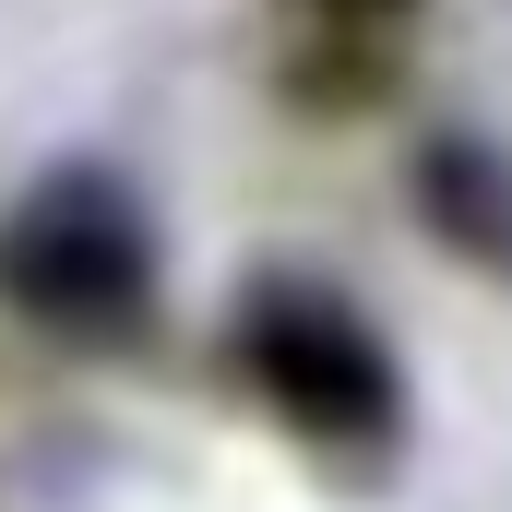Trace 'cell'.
<instances>
[{
	"label": "cell",
	"mask_w": 512,
	"mask_h": 512,
	"mask_svg": "<svg viewBox=\"0 0 512 512\" xmlns=\"http://www.w3.org/2000/svg\"><path fill=\"white\" fill-rule=\"evenodd\" d=\"M417 203H429V227H441L453 251H477L489 274H512V167L477 131H441V143L417 155Z\"/></svg>",
	"instance_id": "3957f363"
},
{
	"label": "cell",
	"mask_w": 512,
	"mask_h": 512,
	"mask_svg": "<svg viewBox=\"0 0 512 512\" xmlns=\"http://www.w3.org/2000/svg\"><path fill=\"white\" fill-rule=\"evenodd\" d=\"M0 298L60 346H131L155 322V251L108 179H48L0 227Z\"/></svg>",
	"instance_id": "6da1fadb"
},
{
	"label": "cell",
	"mask_w": 512,
	"mask_h": 512,
	"mask_svg": "<svg viewBox=\"0 0 512 512\" xmlns=\"http://www.w3.org/2000/svg\"><path fill=\"white\" fill-rule=\"evenodd\" d=\"M298 12H310L322 36H393V24H405L417 0H298Z\"/></svg>",
	"instance_id": "277c9868"
},
{
	"label": "cell",
	"mask_w": 512,
	"mask_h": 512,
	"mask_svg": "<svg viewBox=\"0 0 512 512\" xmlns=\"http://www.w3.org/2000/svg\"><path fill=\"white\" fill-rule=\"evenodd\" d=\"M227 370L322 453H382L393 417H405V382H393L382 334L346 298H322V286H262L239 310V334H227Z\"/></svg>",
	"instance_id": "7a4b0ae2"
}]
</instances>
